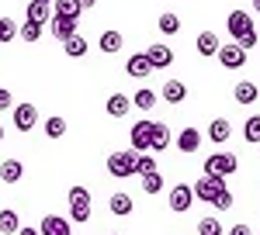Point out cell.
<instances>
[{"label": "cell", "instance_id": "cell-1", "mask_svg": "<svg viewBox=\"0 0 260 235\" xmlns=\"http://www.w3.org/2000/svg\"><path fill=\"white\" fill-rule=\"evenodd\" d=\"M229 35H233V42H236L240 49H246V52L260 42L257 28H253V18H250L246 11H233V14H229Z\"/></svg>", "mask_w": 260, "mask_h": 235}, {"label": "cell", "instance_id": "cell-2", "mask_svg": "<svg viewBox=\"0 0 260 235\" xmlns=\"http://www.w3.org/2000/svg\"><path fill=\"white\" fill-rule=\"evenodd\" d=\"M191 190H194V197H198V201L212 204V201H215V194H219V190H225V176H219V173H205L198 183L191 187Z\"/></svg>", "mask_w": 260, "mask_h": 235}, {"label": "cell", "instance_id": "cell-3", "mask_svg": "<svg viewBox=\"0 0 260 235\" xmlns=\"http://www.w3.org/2000/svg\"><path fill=\"white\" fill-rule=\"evenodd\" d=\"M108 173L115 176V180L136 176V149H132V152H111V156H108Z\"/></svg>", "mask_w": 260, "mask_h": 235}, {"label": "cell", "instance_id": "cell-4", "mask_svg": "<svg viewBox=\"0 0 260 235\" xmlns=\"http://www.w3.org/2000/svg\"><path fill=\"white\" fill-rule=\"evenodd\" d=\"M240 170V159L233 156V152H215V156L205 159V173H219V176H229Z\"/></svg>", "mask_w": 260, "mask_h": 235}, {"label": "cell", "instance_id": "cell-5", "mask_svg": "<svg viewBox=\"0 0 260 235\" xmlns=\"http://www.w3.org/2000/svg\"><path fill=\"white\" fill-rule=\"evenodd\" d=\"M219 62L222 69H243L246 66V49H240V45H219Z\"/></svg>", "mask_w": 260, "mask_h": 235}, {"label": "cell", "instance_id": "cell-6", "mask_svg": "<svg viewBox=\"0 0 260 235\" xmlns=\"http://www.w3.org/2000/svg\"><path fill=\"white\" fill-rule=\"evenodd\" d=\"M39 125V107L35 104H18L14 107V128L18 132H31Z\"/></svg>", "mask_w": 260, "mask_h": 235}, {"label": "cell", "instance_id": "cell-7", "mask_svg": "<svg viewBox=\"0 0 260 235\" xmlns=\"http://www.w3.org/2000/svg\"><path fill=\"white\" fill-rule=\"evenodd\" d=\"M149 135H153V121H136L132 132H128V142L136 152H149Z\"/></svg>", "mask_w": 260, "mask_h": 235}, {"label": "cell", "instance_id": "cell-8", "mask_svg": "<svg viewBox=\"0 0 260 235\" xmlns=\"http://www.w3.org/2000/svg\"><path fill=\"white\" fill-rule=\"evenodd\" d=\"M77 21H80V18H62V14H52V18H49V31H52L59 42H66L70 35H77Z\"/></svg>", "mask_w": 260, "mask_h": 235}, {"label": "cell", "instance_id": "cell-9", "mask_svg": "<svg viewBox=\"0 0 260 235\" xmlns=\"http://www.w3.org/2000/svg\"><path fill=\"white\" fill-rule=\"evenodd\" d=\"M125 73H128V76H136V80H142V76H149V73H156V69H153V62L146 59V52H139V56H128Z\"/></svg>", "mask_w": 260, "mask_h": 235}, {"label": "cell", "instance_id": "cell-10", "mask_svg": "<svg viewBox=\"0 0 260 235\" xmlns=\"http://www.w3.org/2000/svg\"><path fill=\"white\" fill-rule=\"evenodd\" d=\"M39 235H73L70 232V221L59 215H45L42 218V225H39Z\"/></svg>", "mask_w": 260, "mask_h": 235}, {"label": "cell", "instance_id": "cell-11", "mask_svg": "<svg viewBox=\"0 0 260 235\" xmlns=\"http://www.w3.org/2000/svg\"><path fill=\"white\" fill-rule=\"evenodd\" d=\"M191 201H194V190H191L187 183H177V187L170 190V211H187Z\"/></svg>", "mask_w": 260, "mask_h": 235}, {"label": "cell", "instance_id": "cell-12", "mask_svg": "<svg viewBox=\"0 0 260 235\" xmlns=\"http://www.w3.org/2000/svg\"><path fill=\"white\" fill-rule=\"evenodd\" d=\"M146 59L153 62V69H167L174 62V52H170V45H149L146 49Z\"/></svg>", "mask_w": 260, "mask_h": 235}, {"label": "cell", "instance_id": "cell-13", "mask_svg": "<svg viewBox=\"0 0 260 235\" xmlns=\"http://www.w3.org/2000/svg\"><path fill=\"white\" fill-rule=\"evenodd\" d=\"M170 145V128L163 121H153V135H149V152H163Z\"/></svg>", "mask_w": 260, "mask_h": 235}, {"label": "cell", "instance_id": "cell-14", "mask_svg": "<svg viewBox=\"0 0 260 235\" xmlns=\"http://www.w3.org/2000/svg\"><path fill=\"white\" fill-rule=\"evenodd\" d=\"M160 97L167 100V104H180V100L187 97V87H184L180 80H167V83H163V90H160Z\"/></svg>", "mask_w": 260, "mask_h": 235}, {"label": "cell", "instance_id": "cell-15", "mask_svg": "<svg viewBox=\"0 0 260 235\" xmlns=\"http://www.w3.org/2000/svg\"><path fill=\"white\" fill-rule=\"evenodd\" d=\"M21 176H24L21 159H4V163H0V180H4V183H18Z\"/></svg>", "mask_w": 260, "mask_h": 235}, {"label": "cell", "instance_id": "cell-16", "mask_svg": "<svg viewBox=\"0 0 260 235\" xmlns=\"http://www.w3.org/2000/svg\"><path fill=\"white\" fill-rule=\"evenodd\" d=\"M198 145H201V132L198 128H184L177 135V149L180 152H198Z\"/></svg>", "mask_w": 260, "mask_h": 235}, {"label": "cell", "instance_id": "cell-17", "mask_svg": "<svg viewBox=\"0 0 260 235\" xmlns=\"http://www.w3.org/2000/svg\"><path fill=\"white\" fill-rule=\"evenodd\" d=\"M108 208H111V215H118V218H128L132 211H136V204H132V197H128V194H111Z\"/></svg>", "mask_w": 260, "mask_h": 235}, {"label": "cell", "instance_id": "cell-18", "mask_svg": "<svg viewBox=\"0 0 260 235\" xmlns=\"http://www.w3.org/2000/svg\"><path fill=\"white\" fill-rule=\"evenodd\" d=\"M104 107H108V114H111V118H125V114H128V107H132V97H125V94H111Z\"/></svg>", "mask_w": 260, "mask_h": 235}, {"label": "cell", "instance_id": "cell-19", "mask_svg": "<svg viewBox=\"0 0 260 235\" xmlns=\"http://www.w3.org/2000/svg\"><path fill=\"white\" fill-rule=\"evenodd\" d=\"M24 18L42 21V24H45V21L52 18V4H49V0H31V4H28V11H24Z\"/></svg>", "mask_w": 260, "mask_h": 235}, {"label": "cell", "instance_id": "cell-20", "mask_svg": "<svg viewBox=\"0 0 260 235\" xmlns=\"http://www.w3.org/2000/svg\"><path fill=\"white\" fill-rule=\"evenodd\" d=\"M233 97L240 100V104H253V100L260 97V90H257V83H250V80H240V83H236V90H233Z\"/></svg>", "mask_w": 260, "mask_h": 235}, {"label": "cell", "instance_id": "cell-21", "mask_svg": "<svg viewBox=\"0 0 260 235\" xmlns=\"http://www.w3.org/2000/svg\"><path fill=\"white\" fill-rule=\"evenodd\" d=\"M194 45H198V56H215L219 52V35L215 31H201Z\"/></svg>", "mask_w": 260, "mask_h": 235}, {"label": "cell", "instance_id": "cell-22", "mask_svg": "<svg viewBox=\"0 0 260 235\" xmlns=\"http://www.w3.org/2000/svg\"><path fill=\"white\" fill-rule=\"evenodd\" d=\"M18 38L28 42V45H35V42L42 38V21H31V18H28V21L18 28Z\"/></svg>", "mask_w": 260, "mask_h": 235}, {"label": "cell", "instance_id": "cell-23", "mask_svg": "<svg viewBox=\"0 0 260 235\" xmlns=\"http://www.w3.org/2000/svg\"><path fill=\"white\" fill-rule=\"evenodd\" d=\"M62 49H66V56H70V59H80V56H87V49H90V45H87L83 35H70V38L62 42Z\"/></svg>", "mask_w": 260, "mask_h": 235}, {"label": "cell", "instance_id": "cell-24", "mask_svg": "<svg viewBox=\"0 0 260 235\" xmlns=\"http://www.w3.org/2000/svg\"><path fill=\"white\" fill-rule=\"evenodd\" d=\"M80 0H52V14H62V18H80Z\"/></svg>", "mask_w": 260, "mask_h": 235}, {"label": "cell", "instance_id": "cell-25", "mask_svg": "<svg viewBox=\"0 0 260 235\" xmlns=\"http://www.w3.org/2000/svg\"><path fill=\"white\" fill-rule=\"evenodd\" d=\"M229 135H233V125H229L225 118H215V121L208 125V138H212V142H225Z\"/></svg>", "mask_w": 260, "mask_h": 235}, {"label": "cell", "instance_id": "cell-26", "mask_svg": "<svg viewBox=\"0 0 260 235\" xmlns=\"http://www.w3.org/2000/svg\"><path fill=\"white\" fill-rule=\"evenodd\" d=\"M121 45H125L121 31H104V35H101V52H108V56H115Z\"/></svg>", "mask_w": 260, "mask_h": 235}, {"label": "cell", "instance_id": "cell-27", "mask_svg": "<svg viewBox=\"0 0 260 235\" xmlns=\"http://www.w3.org/2000/svg\"><path fill=\"white\" fill-rule=\"evenodd\" d=\"M21 228V221H18V211H0V235H14Z\"/></svg>", "mask_w": 260, "mask_h": 235}, {"label": "cell", "instance_id": "cell-28", "mask_svg": "<svg viewBox=\"0 0 260 235\" xmlns=\"http://www.w3.org/2000/svg\"><path fill=\"white\" fill-rule=\"evenodd\" d=\"M142 190H146L149 197L163 190V176H160V170H153V173H146V176H142Z\"/></svg>", "mask_w": 260, "mask_h": 235}, {"label": "cell", "instance_id": "cell-29", "mask_svg": "<svg viewBox=\"0 0 260 235\" xmlns=\"http://www.w3.org/2000/svg\"><path fill=\"white\" fill-rule=\"evenodd\" d=\"M243 138H246V142H253V145L260 142V114L246 118V125H243Z\"/></svg>", "mask_w": 260, "mask_h": 235}, {"label": "cell", "instance_id": "cell-30", "mask_svg": "<svg viewBox=\"0 0 260 235\" xmlns=\"http://www.w3.org/2000/svg\"><path fill=\"white\" fill-rule=\"evenodd\" d=\"M132 104H136L139 111H153V107H156V94H153V90H139V94L132 97Z\"/></svg>", "mask_w": 260, "mask_h": 235}, {"label": "cell", "instance_id": "cell-31", "mask_svg": "<svg viewBox=\"0 0 260 235\" xmlns=\"http://www.w3.org/2000/svg\"><path fill=\"white\" fill-rule=\"evenodd\" d=\"M18 38V24L11 18H0V45H7V42Z\"/></svg>", "mask_w": 260, "mask_h": 235}, {"label": "cell", "instance_id": "cell-32", "mask_svg": "<svg viewBox=\"0 0 260 235\" xmlns=\"http://www.w3.org/2000/svg\"><path fill=\"white\" fill-rule=\"evenodd\" d=\"M156 24H160L163 35H177V31H180V18H177V14H160Z\"/></svg>", "mask_w": 260, "mask_h": 235}, {"label": "cell", "instance_id": "cell-33", "mask_svg": "<svg viewBox=\"0 0 260 235\" xmlns=\"http://www.w3.org/2000/svg\"><path fill=\"white\" fill-rule=\"evenodd\" d=\"M45 135L49 138H62L66 135V121H62V118H49V121H45Z\"/></svg>", "mask_w": 260, "mask_h": 235}, {"label": "cell", "instance_id": "cell-34", "mask_svg": "<svg viewBox=\"0 0 260 235\" xmlns=\"http://www.w3.org/2000/svg\"><path fill=\"white\" fill-rule=\"evenodd\" d=\"M233 204H236V197L229 194V187H225V190H219V194H215V201H212V208H215V211H229Z\"/></svg>", "mask_w": 260, "mask_h": 235}, {"label": "cell", "instance_id": "cell-35", "mask_svg": "<svg viewBox=\"0 0 260 235\" xmlns=\"http://www.w3.org/2000/svg\"><path fill=\"white\" fill-rule=\"evenodd\" d=\"M70 204H90V190L83 183H73L70 187Z\"/></svg>", "mask_w": 260, "mask_h": 235}, {"label": "cell", "instance_id": "cell-36", "mask_svg": "<svg viewBox=\"0 0 260 235\" xmlns=\"http://www.w3.org/2000/svg\"><path fill=\"white\" fill-rule=\"evenodd\" d=\"M156 170V159L153 156H142V152H136V173L146 176V173H153Z\"/></svg>", "mask_w": 260, "mask_h": 235}, {"label": "cell", "instance_id": "cell-37", "mask_svg": "<svg viewBox=\"0 0 260 235\" xmlns=\"http://www.w3.org/2000/svg\"><path fill=\"white\" fill-rule=\"evenodd\" d=\"M198 235H222L219 218H201L198 221Z\"/></svg>", "mask_w": 260, "mask_h": 235}, {"label": "cell", "instance_id": "cell-38", "mask_svg": "<svg viewBox=\"0 0 260 235\" xmlns=\"http://www.w3.org/2000/svg\"><path fill=\"white\" fill-rule=\"evenodd\" d=\"M73 221H90V204H70Z\"/></svg>", "mask_w": 260, "mask_h": 235}, {"label": "cell", "instance_id": "cell-39", "mask_svg": "<svg viewBox=\"0 0 260 235\" xmlns=\"http://www.w3.org/2000/svg\"><path fill=\"white\" fill-rule=\"evenodd\" d=\"M229 235H253V228H250V225H243V221H240V225H233V232H229Z\"/></svg>", "mask_w": 260, "mask_h": 235}, {"label": "cell", "instance_id": "cell-40", "mask_svg": "<svg viewBox=\"0 0 260 235\" xmlns=\"http://www.w3.org/2000/svg\"><path fill=\"white\" fill-rule=\"evenodd\" d=\"M11 90H0V111H7V107H11Z\"/></svg>", "mask_w": 260, "mask_h": 235}, {"label": "cell", "instance_id": "cell-41", "mask_svg": "<svg viewBox=\"0 0 260 235\" xmlns=\"http://www.w3.org/2000/svg\"><path fill=\"white\" fill-rule=\"evenodd\" d=\"M14 235H39V228H28V225H21V228H18Z\"/></svg>", "mask_w": 260, "mask_h": 235}, {"label": "cell", "instance_id": "cell-42", "mask_svg": "<svg viewBox=\"0 0 260 235\" xmlns=\"http://www.w3.org/2000/svg\"><path fill=\"white\" fill-rule=\"evenodd\" d=\"M94 4H98V0H80V7H83V11H87V7H94Z\"/></svg>", "mask_w": 260, "mask_h": 235}, {"label": "cell", "instance_id": "cell-43", "mask_svg": "<svg viewBox=\"0 0 260 235\" xmlns=\"http://www.w3.org/2000/svg\"><path fill=\"white\" fill-rule=\"evenodd\" d=\"M253 11H257V14H260V0H253Z\"/></svg>", "mask_w": 260, "mask_h": 235}, {"label": "cell", "instance_id": "cell-44", "mask_svg": "<svg viewBox=\"0 0 260 235\" xmlns=\"http://www.w3.org/2000/svg\"><path fill=\"white\" fill-rule=\"evenodd\" d=\"M0 138H4V128H0Z\"/></svg>", "mask_w": 260, "mask_h": 235}, {"label": "cell", "instance_id": "cell-45", "mask_svg": "<svg viewBox=\"0 0 260 235\" xmlns=\"http://www.w3.org/2000/svg\"><path fill=\"white\" fill-rule=\"evenodd\" d=\"M257 152H260V142H257Z\"/></svg>", "mask_w": 260, "mask_h": 235}, {"label": "cell", "instance_id": "cell-46", "mask_svg": "<svg viewBox=\"0 0 260 235\" xmlns=\"http://www.w3.org/2000/svg\"><path fill=\"white\" fill-rule=\"evenodd\" d=\"M257 38H260V28H257Z\"/></svg>", "mask_w": 260, "mask_h": 235}, {"label": "cell", "instance_id": "cell-47", "mask_svg": "<svg viewBox=\"0 0 260 235\" xmlns=\"http://www.w3.org/2000/svg\"><path fill=\"white\" fill-rule=\"evenodd\" d=\"M111 235H118V232H111Z\"/></svg>", "mask_w": 260, "mask_h": 235}, {"label": "cell", "instance_id": "cell-48", "mask_svg": "<svg viewBox=\"0 0 260 235\" xmlns=\"http://www.w3.org/2000/svg\"><path fill=\"white\" fill-rule=\"evenodd\" d=\"M49 4H52V0H49Z\"/></svg>", "mask_w": 260, "mask_h": 235}]
</instances>
